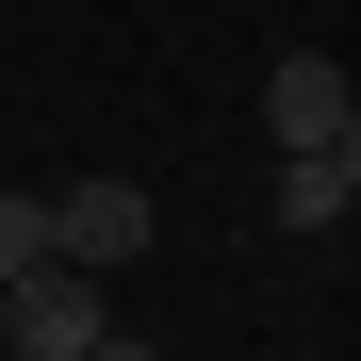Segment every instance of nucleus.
<instances>
[{
    "mask_svg": "<svg viewBox=\"0 0 361 361\" xmlns=\"http://www.w3.org/2000/svg\"><path fill=\"white\" fill-rule=\"evenodd\" d=\"M0 345H33V361H99V345H115V279L66 263V247L17 263V279H0Z\"/></svg>",
    "mask_w": 361,
    "mask_h": 361,
    "instance_id": "1",
    "label": "nucleus"
},
{
    "mask_svg": "<svg viewBox=\"0 0 361 361\" xmlns=\"http://www.w3.org/2000/svg\"><path fill=\"white\" fill-rule=\"evenodd\" d=\"M148 230H164V214H148V180H49V247H66V263L115 279V263H148Z\"/></svg>",
    "mask_w": 361,
    "mask_h": 361,
    "instance_id": "2",
    "label": "nucleus"
},
{
    "mask_svg": "<svg viewBox=\"0 0 361 361\" xmlns=\"http://www.w3.org/2000/svg\"><path fill=\"white\" fill-rule=\"evenodd\" d=\"M345 99H361V82L329 66V49H279V66H263V132H279V148H329Z\"/></svg>",
    "mask_w": 361,
    "mask_h": 361,
    "instance_id": "3",
    "label": "nucleus"
},
{
    "mask_svg": "<svg viewBox=\"0 0 361 361\" xmlns=\"http://www.w3.org/2000/svg\"><path fill=\"white\" fill-rule=\"evenodd\" d=\"M263 214H279V230H329V214H361V197H345L329 148H279V164H263Z\"/></svg>",
    "mask_w": 361,
    "mask_h": 361,
    "instance_id": "4",
    "label": "nucleus"
},
{
    "mask_svg": "<svg viewBox=\"0 0 361 361\" xmlns=\"http://www.w3.org/2000/svg\"><path fill=\"white\" fill-rule=\"evenodd\" d=\"M17 263H49V197H33V180H0V279H17Z\"/></svg>",
    "mask_w": 361,
    "mask_h": 361,
    "instance_id": "5",
    "label": "nucleus"
},
{
    "mask_svg": "<svg viewBox=\"0 0 361 361\" xmlns=\"http://www.w3.org/2000/svg\"><path fill=\"white\" fill-rule=\"evenodd\" d=\"M329 164H345V197H361V99H345V132H329Z\"/></svg>",
    "mask_w": 361,
    "mask_h": 361,
    "instance_id": "6",
    "label": "nucleus"
}]
</instances>
